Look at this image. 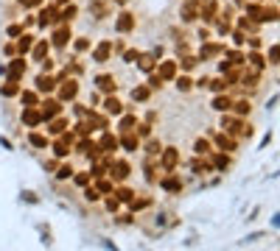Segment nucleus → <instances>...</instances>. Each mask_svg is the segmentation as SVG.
Masks as SVG:
<instances>
[{"mask_svg":"<svg viewBox=\"0 0 280 251\" xmlns=\"http://www.w3.org/2000/svg\"><path fill=\"white\" fill-rule=\"evenodd\" d=\"M73 142H76V137L70 134V131H68V134L62 131V134H59V140L53 142V154H56L59 159H62V157H68V154L73 151Z\"/></svg>","mask_w":280,"mask_h":251,"instance_id":"nucleus-2","label":"nucleus"},{"mask_svg":"<svg viewBox=\"0 0 280 251\" xmlns=\"http://www.w3.org/2000/svg\"><path fill=\"white\" fill-rule=\"evenodd\" d=\"M193 148H196V154H207V151H210V142H207V140H202V137H199V140L193 142Z\"/></svg>","mask_w":280,"mask_h":251,"instance_id":"nucleus-41","label":"nucleus"},{"mask_svg":"<svg viewBox=\"0 0 280 251\" xmlns=\"http://www.w3.org/2000/svg\"><path fill=\"white\" fill-rule=\"evenodd\" d=\"M110 56H112V42H101V45L95 47V53H93L95 62H106Z\"/></svg>","mask_w":280,"mask_h":251,"instance_id":"nucleus-15","label":"nucleus"},{"mask_svg":"<svg viewBox=\"0 0 280 251\" xmlns=\"http://www.w3.org/2000/svg\"><path fill=\"white\" fill-rule=\"evenodd\" d=\"M115 198H118V201H132V198H135V193H132V190H126V187H118Z\"/></svg>","mask_w":280,"mask_h":251,"instance_id":"nucleus-39","label":"nucleus"},{"mask_svg":"<svg viewBox=\"0 0 280 251\" xmlns=\"http://www.w3.org/2000/svg\"><path fill=\"white\" fill-rule=\"evenodd\" d=\"M59 17H62V20H73V17H76V6L73 3L62 6V9H59Z\"/></svg>","mask_w":280,"mask_h":251,"instance_id":"nucleus-35","label":"nucleus"},{"mask_svg":"<svg viewBox=\"0 0 280 251\" xmlns=\"http://www.w3.org/2000/svg\"><path fill=\"white\" fill-rule=\"evenodd\" d=\"M56 87V79L53 76H37V89H42V92H51V89Z\"/></svg>","mask_w":280,"mask_h":251,"instance_id":"nucleus-22","label":"nucleus"},{"mask_svg":"<svg viewBox=\"0 0 280 251\" xmlns=\"http://www.w3.org/2000/svg\"><path fill=\"white\" fill-rule=\"evenodd\" d=\"M39 112H42V120H51V117H56V115H59V101H45Z\"/></svg>","mask_w":280,"mask_h":251,"instance_id":"nucleus-18","label":"nucleus"},{"mask_svg":"<svg viewBox=\"0 0 280 251\" xmlns=\"http://www.w3.org/2000/svg\"><path fill=\"white\" fill-rule=\"evenodd\" d=\"M193 64H196V59H193V56L182 59V67H188V70H190V67H193Z\"/></svg>","mask_w":280,"mask_h":251,"instance_id":"nucleus-55","label":"nucleus"},{"mask_svg":"<svg viewBox=\"0 0 280 251\" xmlns=\"http://www.w3.org/2000/svg\"><path fill=\"white\" fill-rule=\"evenodd\" d=\"M56 3H59V6H64V3H70V0H56Z\"/></svg>","mask_w":280,"mask_h":251,"instance_id":"nucleus-63","label":"nucleus"},{"mask_svg":"<svg viewBox=\"0 0 280 251\" xmlns=\"http://www.w3.org/2000/svg\"><path fill=\"white\" fill-rule=\"evenodd\" d=\"M87 45H90L87 39H79V42H76V51H87Z\"/></svg>","mask_w":280,"mask_h":251,"instance_id":"nucleus-58","label":"nucleus"},{"mask_svg":"<svg viewBox=\"0 0 280 251\" xmlns=\"http://www.w3.org/2000/svg\"><path fill=\"white\" fill-rule=\"evenodd\" d=\"M146 151H148V157H154V154H160V151H163V142H160V140H154V137H152V140H146Z\"/></svg>","mask_w":280,"mask_h":251,"instance_id":"nucleus-33","label":"nucleus"},{"mask_svg":"<svg viewBox=\"0 0 280 251\" xmlns=\"http://www.w3.org/2000/svg\"><path fill=\"white\" fill-rule=\"evenodd\" d=\"M59 20V9H42L39 11V26H51Z\"/></svg>","mask_w":280,"mask_h":251,"instance_id":"nucleus-21","label":"nucleus"},{"mask_svg":"<svg viewBox=\"0 0 280 251\" xmlns=\"http://www.w3.org/2000/svg\"><path fill=\"white\" fill-rule=\"evenodd\" d=\"M216 142H219V148H222V151H235V145H238V142H235V137L224 134V131L216 137Z\"/></svg>","mask_w":280,"mask_h":251,"instance_id":"nucleus-20","label":"nucleus"},{"mask_svg":"<svg viewBox=\"0 0 280 251\" xmlns=\"http://www.w3.org/2000/svg\"><path fill=\"white\" fill-rule=\"evenodd\" d=\"M177 84H180V89H190V79L185 76H177Z\"/></svg>","mask_w":280,"mask_h":251,"instance_id":"nucleus-49","label":"nucleus"},{"mask_svg":"<svg viewBox=\"0 0 280 251\" xmlns=\"http://www.w3.org/2000/svg\"><path fill=\"white\" fill-rule=\"evenodd\" d=\"M112 3H121L123 6V3H129V0H112Z\"/></svg>","mask_w":280,"mask_h":251,"instance_id":"nucleus-62","label":"nucleus"},{"mask_svg":"<svg viewBox=\"0 0 280 251\" xmlns=\"http://www.w3.org/2000/svg\"><path fill=\"white\" fill-rule=\"evenodd\" d=\"M90 131H93V126H90V123H81L79 129H76V134H79V137H87Z\"/></svg>","mask_w":280,"mask_h":251,"instance_id":"nucleus-46","label":"nucleus"},{"mask_svg":"<svg viewBox=\"0 0 280 251\" xmlns=\"http://www.w3.org/2000/svg\"><path fill=\"white\" fill-rule=\"evenodd\" d=\"M104 109H106V112H110V115H118V112H121V109H123V106H121V101H118V98H115V95H112V92H110V98H106V104H104Z\"/></svg>","mask_w":280,"mask_h":251,"instance_id":"nucleus-28","label":"nucleus"},{"mask_svg":"<svg viewBox=\"0 0 280 251\" xmlns=\"http://www.w3.org/2000/svg\"><path fill=\"white\" fill-rule=\"evenodd\" d=\"M110 11V0H93V14L95 17H106Z\"/></svg>","mask_w":280,"mask_h":251,"instance_id":"nucleus-29","label":"nucleus"},{"mask_svg":"<svg viewBox=\"0 0 280 251\" xmlns=\"http://www.w3.org/2000/svg\"><path fill=\"white\" fill-rule=\"evenodd\" d=\"M177 70H180V67H177V62H163L157 67V76L163 81H171V79H177Z\"/></svg>","mask_w":280,"mask_h":251,"instance_id":"nucleus-10","label":"nucleus"},{"mask_svg":"<svg viewBox=\"0 0 280 251\" xmlns=\"http://www.w3.org/2000/svg\"><path fill=\"white\" fill-rule=\"evenodd\" d=\"M0 92H3V95H17V92H20V87H17V81H6L3 87H0Z\"/></svg>","mask_w":280,"mask_h":251,"instance_id":"nucleus-37","label":"nucleus"},{"mask_svg":"<svg viewBox=\"0 0 280 251\" xmlns=\"http://www.w3.org/2000/svg\"><path fill=\"white\" fill-rule=\"evenodd\" d=\"M129 131H138V117L135 115H126L121 120V134H129Z\"/></svg>","mask_w":280,"mask_h":251,"instance_id":"nucleus-25","label":"nucleus"},{"mask_svg":"<svg viewBox=\"0 0 280 251\" xmlns=\"http://www.w3.org/2000/svg\"><path fill=\"white\" fill-rule=\"evenodd\" d=\"M98 190H90V187H87V198H90V201H98Z\"/></svg>","mask_w":280,"mask_h":251,"instance_id":"nucleus-56","label":"nucleus"},{"mask_svg":"<svg viewBox=\"0 0 280 251\" xmlns=\"http://www.w3.org/2000/svg\"><path fill=\"white\" fill-rule=\"evenodd\" d=\"M56 167H59V162H56V159H51V162H45V170H51V173H53V170H56Z\"/></svg>","mask_w":280,"mask_h":251,"instance_id":"nucleus-57","label":"nucleus"},{"mask_svg":"<svg viewBox=\"0 0 280 251\" xmlns=\"http://www.w3.org/2000/svg\"><path fill=\"white\" fill-rule=\"evenodd\" d=\"M53 173H56V179H70V176H73V167H70V165H62V167H56Z\"/></svg>","mask_w":280,"mask_h":251,"instance_id":"nucleus-40","label":"nucleus"},{"mask_svg":"<svg viewBox=\"0 0 280 251\" xmlns=\"http://www.w3.org/2000/svg\"><path fill=\"white\" fill-rule=\"evenodd\" d=\"M93 126V129H101V131H106V117L104 115H90V120H87Z\"/></svg>","mask_w":280,"mask_h":251,"instance_id":"nucleus-34","label":"nucleus"},{"mask_svg":"<svg viewBox=\"0 0 280 251\" xmlns=\"http://www.w3.org/2000/svg\"><path fill=\"white\" fill-rule=\"evenodd\" d=\"M143 170H146V179H148V182H154V159H152V157L146 159V167H143Z\"/></svg>","mask_w":280,"mask_h":251,"instance_id":"nucleus-44","label":"nucleus"},{"mask_svg":"<svg viewBox=\"0 0 280 251\" xmlns=\"http://www.w3.org/2000/svg\"><path fill=\"white\" fill-rule=\"evenodd\" d=\"M106 170H110L112 182H123V179L129 176V170H132V167H129L126 159H115V162H110V167H106Z\"/></svg>","mask_w":280,"mask_h":251,"instance_id":"nucleus-3","label":"nucleus"},{"mask_svg":"<svg viewBox=\"0 0 280 251\" xmlns=\"http://www.w3.org/2000/svg\"><path fill=\"white\" fill-rule=\"evenodd\" d=\"M23 73H26V62H23V59H14V62L9 64V81H20Z\"/></svg>","mask_w":280,"mask_h":251,"instance_id":"nucleus-13","label":"nucleus"},{"mask_svg":"<svg viewBox=\"0 0 280 251\" xmlns=\"http://www.w3.org/2000/svg\"><path fill=\"white\" fill-rule=\"evenodd\" d=\"M68 129V120H64V117H51V123H48V131H51V134H62V131Z\"/></svg>","mask_w":280,"mask_h":251,"instance_id":"nucleus-23","label":"nucleus"},{"mask_svg":"<svg viewBox=\"0 0 280 251\" xmlns=\"http://www.w3.org/2000/svg\"><path fill=\"white\" fill-rule=\"evenodd\" d=\"M230 165V157H227V154H222V157H216V167H222V170H224V167H227Z\"/></svg>","mask_w":280,"mask_h":251,"instance_id":"nucleus-48","label":"nucleus"},{"mask_svg":"<svg viewBox=\"0 0 280 251\" xmlns=\"http://www.w3.org/2000/svg\"><path fill=\"white\" fill-rule=\"evenodd\" d=\"M207 167H210L207 162H193V170H207Z\"/></svg>","mask_w":280,"mask_h":251,"instance_id":"nucleus-60","label":"nucleus"},{"mask_svg":"<svg viewBox=\"0 0 280 251\" xmlns=\"http://www.w3.org/2000/svg\"><path fill=\"white\" fill-rule=\"evenodd\" d=\"M249 62H252V67H255V70L264 67V56H258V53H252V56H249Z\"/></svg>","mask_w":280,"mask_h":251,"instance_id":"nucleus-45","label":"nucleus"},{"mask_svg":"<svg viewBox=\"0 0 280 251\" xmlns=\"http://www.w3.org/2000/svg\"><path fill=\"white\" fill-rule=\"evenodd\" d=\"M76 95H79V84H76L73 79L62 81V87H59V101H73Z\"/></svg>","mask_w":280,"mask_h":251,"instance_id":"nucleus-6","label":"nucleus"},{"mask_svg":"<svg viewBox=\"0 0 280 251\" xmlns=\"http://www.w3.org/2000/svg\"><path fill=\"white\" fill-rule=\"evenodd\" d=\"M28 142H31L34 148H45L48 145V140H45L42 134H31V140H28Z\"/></svg>","mask_w":280,"mask_h":251,"instance_id":"nucleus-42","label":"nucleus"},{"mask_svg":"<svg viewBox=\"0 0 280 251\" xmlns=\"http://www.w3.org/2000/svg\"><path fill=\"white\" fill-rule=\"evenodd\" d=\"M148 95H152V87H135L132 89V101H138V104H146Z\"/></svg>","mask_w":280,"mask_h":251,"instance_id":"nucleus-26","label":"nucleus"},{"mask_svg":"<svg viewBox=\"0 0 280 251\" xmlns=\"http://www.w3.org/2000/svg\"><path fill=\"white\" fill-rule=\"evenodd\" d=\"M9 34H11V37H20V34H23V26H11Z\"/></svg>","mask_w":280,"mask_h":251,"instance_id":"nucleus-54","label":"nucleus"},{"mask_svg":"<svg viewBox=\"0 0 280 251\" xmlns=\"http://www.w3.org/2000/svg\"><path fill=\"white\" fill-rule=\"evenodd\" d=\"M233 106H235L238 115H249V109H252V106H249V101H233Z\"/></svg>","mask_w":280,"mask_h":251,"instance_id":"nucleus-38","label":"nucleus"},{"mask_svg":"<svg viewBox=\"0 0 280 251\" xmlns=\"http://www.w3.org/2000/svg\"><path fill=\"white\" fill-rule=\"evenodd\" d=\"M31 45H34V39L28 37V34H20V42H17V51H20V53H26V51H31Z\"/></svg>","mask_w":280,"mask_h":251,"instance_id":"nucleus-32","label":"nucleus"},{"mask_svg":"<svg viewBox=\"0 0 280 251\" xmlns=\"http://www.w3.org/2000/svg\"><path fill=\"white\" fill-rule=\"evenodd\" d=\"M76 184H79V187L90 184V173H79V176H76Z\"/></svg>","mask_w":280,"mask_h":251,"instance_id":"nucleus-47","label":"nucleus"},{"mask_svg":"<svg viewBox=\"0 0 280 251\" xmlns=\"http://www.w3.org/2000/svg\"><path fill=\"white\" fill-rule=\"evenodd\" d=\"M118 207H121V201H118V198H106V209H110V212H115Z\"/></svg>","mask_w":280,"mask_h":251,"instance_id":"nucleus-50","label":"nucleus"},{"mask_svg":"<svg viewBox=\"0 0 280 251\" xmlns=\"http://www.w3.org/2000/svg\"><path fill=\"white\" fill-rule=\"evenodd\" d=\"M213 109H219V112L233 109V98H227V95H219V98H213Z\"/></svg>","mask_w":280,"mask_h":251,"instance_id":"nucleus-24","label":"nucleus"},{"mask_svg":"<svg viewBox=\"0 0 280 251\" xmlns=\"http://www.w3.org/2000/svg\"><path fill=\"white\" fill-rule=\"evenodd\" d=\"M115 28L121 34H129L135 28V17L129 14V11H121V14H118V22H115Z\"/></svg>","mask_w":280,"mask_h":251,"instance_id":"nucleus-9","label":"nucleus"},{"mask_svg":"<svg viewBox=\"0 0 280 251\" xmlns=\"http://www.w3.org/2000/svg\"><path fill=\"white\" fill-rule=\"evenodd\" d=\"M199 6H202V9H199V17H202V20H213V17H216V11H219V3H216V0H205V3L199 0Z\"/></svg>","mask_w":280,"mask_h":251,"instance_id":"nucleus-11","label":"nucleus"},{"mask_svg":"<svg viewBox=\"0 0 280 251\" xmlns=\"http://www.w3.org/2000/svg\"><path fill=\"white\" fill-rule=\"evenodd\" d=\"M20 3H23V9H34V6H39L42 0H20Z\"/></svg>","mask_w":280,"mask_h":251,"instance_id":"nucleus-52","label":"nucleus"},{"mask_svg":"<svg viewBox=\"0 0 280 251\" xmlns=\"http://www.w3.org/2000/svg\"><path fill=\"white\" fill-rule=\"evenodd\" d=\"M68 42H70V26H59L56 31H53L51 45H53V47H64Z\"/></svg>","mask_w":280,"mask_h":251,"instance_id":"nucleus-7","label":"nucleus"},{"mask_svg":"<svg viewBox=\"0 0 280 251\" xmlns=\"http://www.w3.org/2000/svg\"><path fill=\"white\" fill-rule=\"evenodd\" d=\"M118 145H123L126 151H135V148L140 145V140H138V131H129V134H123L121 140H118Z\"/></svg>","mask_w":280,"mask_h":251,"instance_id":"nucleus-14","label":"nucleus"},{"mask_svg":"<svg viewBox=\"0 0 280 251\" xmlns=\"http://www.w3.org/2000/svg\"><path fill=\"white\" fill-rule=\"evenodd\" d=\"M123 59H126V62H135V59H138V51H126V53H123Z\"/></svg>","mask_w":280,"mask_h":251,"instance_id":"nucleus-53","label":"nucleus"},{"mask_svg":"<svg viewBox=\"0 0 280 251\" xmlns=\"http://www.w3.org/2000/svg\"><path fill=\"white\" fill-rule=\"evenodd\" d=\"M157 53H160V51H154V53H143V56L138 53V59H135V62H138V67L143 70V73H152V70H154V64H157Z\"/></svg>","mask_w":280,"mask_h":251,"instance_id":"nucleus-5","label":"nucleus"},{"mask_svg":"<svg viewBox=\"0 0 280 251\" xmlns=\"http://www.w3.org/2000/svg\"><path fill=\"white\" fill-rule=\"evenodd\" d=\"M196 17H199V0H185V3H182V20L193 22Z\"/></svg>","mask_w":280,"mask_h":251,"instance_id":"nucleus-8","label":"nucleus"},{"mask_svg":"<svg viewBox=\"0 0 280 251\" xmlns=\"http://www.w3.org/2000/svg\"><path fill=\"white\" fill-rule=\"evenodd\" d=\"M160 165H163L165 170H177V165H180V151H177V148H163V151H160Z\"/></svg>","mask_w":280,"mask_h":251,"instance_id":"nucleus-4","label":"nucleus"},{"mask_svg":"<svg viewBox=\"0 0 280 251\" xmlns=\"http://www.w3.org/2000/svg\"><path fill=\"white\" fill-rule=\"evenodd\" d=\"M148 87H163V79H160V76L154 73L152 79H148Z\"/></svg>","mask_w":280,"mask_h":251,"instance_id":"nucleus-51","label":"nucleus"},{"mask_svg":"<svg viewBox=\"0 0 280 251\" xmlns=\"http://www.w3.org/2000/svg\"><path fill=\"white\" fill-rule=\"evenodd\" d=\"M98 148H101V151H115V148H118V137L110 134V131H104V137H101Z\"/></svg>","mask_w":280,"mask_h":251,"instance_id":"nucleus-19","label":"nucleus"},{"mask_svg":"<svg viewBox=\"0 0 280 251\" xmlns=\"http://www.w3.org/2000/svg\"><path fill=\"white\" fill-rule=\"evenodd\" d=\"M224 87V81L222 79H216V81H210V89H222Z\"/></svg>","mask_w":280,"mask_h":251,"instance_id":"nucleus-59","label":"nucleus"},{"mask_svg":"<svg viewBox=\"0 0 280 251\" xmlns=\"http://www.w3.org/2000/svg\"><path fill=\"white\" fill-rule=\"evenodd\" d=\"M163 187L168 190V193H180L182 190V182L177 176H168V179H163Z\"/></svg>","mask_w":280,"mask_h":251,"instance_id":"nucleus-30","label":"nucleus"},{"mask_svg":"<svg viewBox=\"0 0 280 251\" xmlns=\"http://www.w3.org/2000/svg\"><path fill=\"white\" fill-rule=\"evenodd\" d=\"M23 123L31 126V129H34V126H39V123H42V112H37L34 106H26V112H23Z\"/></svg>","mask_w":280,"mask_h":251,"instance_id":"nucleus-12","label":"nucleus"},{"mask_svg":"<svg viewBox=\"0 0 280 251\" xmlns=\"http://www.w3.org/2000/svg\"><path fill=\"white\" fill-rule=\"evenodd\" d=\"M31 47H34V59L42 62V59L48 56V51H51V42H37V45H31Z\"/></svg>","mask_w":280,"mask_h":251,"instance_id":"nucleus-27","label":"nucleus"},{"mask_svg":"<svg viewBox=\"0 0 280 251\" xmlns=\"http://www.w3.org/2000/svg\"><path fill=\"white\" fill-rule=\"evenodd\" d=\"M20 98H23V104H26V106H37V92H31V89H23V92H20Z\"/></svg>","mask_w":280,"mask_h":251,"instance_id":"nucleus-31","label":"nucleus"},{"mask_svg":"<svg viewBox=\"0 0 280 251\" xmlns=\"http://www.w3.org/2000/svg\"><path fill=\"white\" fill-rule=\"evenodd\" d=\"M258 73H261V70H247V73H241L244 76V84H249V87H252V84H258Z\"/></svg>","mask_w":280,"mask_h":251,"instance_id":"nucleus-36","label":"nucleus"},{"mask_svg":"<svg viewBox=\"0 0 280 251\" xmlns=\"http://www.w3.org/2000/svg\"><path fill=\"white\" fill-rule=\"evenodd\" d=\"M269 59H272V62H277V45H272V51H269Z\"/></svg>","mask_w":280,"mask_h":251,"instance_id":"nucleus-61","label":"nucleus"},{"mask_svg":"<svg viewBox=\"0 0 280 251\" xmlns=\"http://www.w3.org/2000/svg\"><path fill=\"white\" fill-rule=\"evenodd\" d=\"M222 131L238 140V137H249V134H252V126H249V123H244L241 117L224 115V117H222Z\"/></svg>","mask_w":280,"mask_h":251,"instance_id":"nucleus-1","label":"nucleus"},{"mask_svg":"<svg viewBox=\"0 0 280 251\" xmlns=\"http://www.w3.org/2000/svg\"><path fill=\"white\" fill-rule=\"evenodd\" d=\"M95 190H98V193H112V190H115V187H112V182H106V179H101V182L95 184Z\"/></svg>","mask_w":280,"mask_h":251,"instance_id":"nucleus-43","label":"nucleus"},{"mask_svg":"<svg viewBox=\"0 0 280 251\" xmlns=\"http://www.w3.org/2000/svg\"><path fill=\"white\" fill-rule=\"evenodd\" d=\"M222 51H224V45H219V42H205L199 56H202V59H213L216 53H222Z\"/></svg>","mask_w":280,"mask_h":251,"instance_id":"nucleus-16","label":"nucleus"},{"mask_svg":"<svg viewBox=\"0 0 280 251\" xmlns=\"http://www.w3.org/2000/svg\"><path fill=\"white\" fill-rule=\"evenodd\" d=\"M95 84H98V89H104V92H115V79H112L110 73H101L98 79H95Z\"/></svg>","mask_w":280,"mask_h":251,"instance_id":"nucleus-17","label":"nucleus"}]
</instances>
